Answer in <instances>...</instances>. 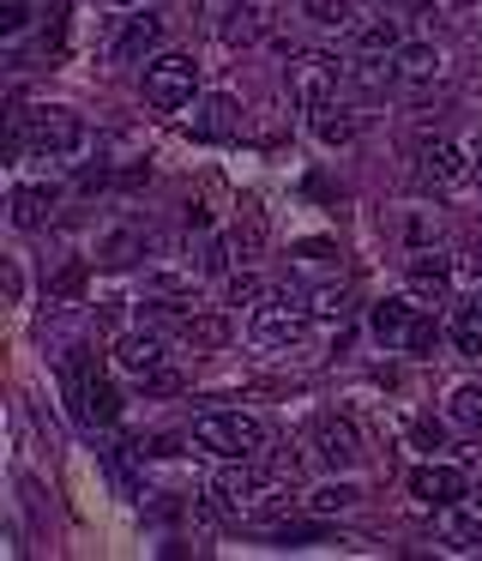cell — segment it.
I'll list each match as a JSON object with an SVG mask.
<instances>
[{
  "label": "cell",
  "mask_w": 482,
  "mask_h": 561,
  "mask_svg": "<svg viewBox=\"0 0 482 561\" xmlns=\"http://www.w3.org/2000/svg\"><path fill=\"white\" fill-rule=\"evenodd\" d=\"M193 447L211 459H253V453H265V423L248 411H205L193 423Z\"/></svg>",
  "instance_id": "6da1fadb"
},
{
  "label": "cell",
  "mask_w": 482,
  "mask_h": 561,
  "mask_svg": "<svg viewBox=\"0 0 482 561\" xmlns=\"http://www.w3.org/2000/svg\"><path fill=\"white\" fill-rule=\"evenodd\" d=\"M193 98H199V61L193 55H157L145 67V103L151 110L175 115V110H193Z\"/></svg>",
  "instance_id": "7a4b0ae2"
},
{
  "label": "cell",
  "mask_w": 482,
  "mask_h": 561,
  "mask_svg": "<svg viewBox=\"0 0 482 561\" xmlns=\"http://www.w3.org/2000/svg\"><path fill=\"white\" fill-rule=\"evenodd\" d=\"M24 146L36 158H79L84 151V122L72 110H36L31 127H24Z\"/></svg>",
  "instance_id": "3957f363"
},
{
  "label": "cell",
  "mask_w": 482,
  "mask_h": 561,
  "mask_svg": "<svg viewBox=\"0 0 482 561\" xmlns=\"http://www.w3.org/2000/svg\"><path fill=\"white\" fill-rule=\"evenodd\" d=\"M301 332H308V308H301L296 296H277V302H260V308H253L248 339L260 344V351H284V344L301 339Z\"/></svg>",
  "instance_id": "277c9868"
},
{
  "label": "cell",
  "mask_w": 482,
  "mask_h": 561,
  "mask_svg": "<svg viewBox=\"0 0 482 561\" xmlns=\"http://www.w3.org/2000/svg\"><path fill=\"white\" fill-rule=\"evenodd\" d=\"M464 175H470L464 146H452V139H422L416 146V182L422 187H458Z\"/></svg>",
  "instance_id": "5b68a950"
},
{
  "label": "cell",
  "mask_w": 482,
  "mask_h": 561,
  "mask_svg": "<svg viewBox=\"0 0 482 561\" xmlns=\"http://www.w3.org/2000/svg\"><path fill=\"white\" fill-rule=\"evenodd\" d=\"M296 103L308 115H320L337 103V61L332 55H301L296 61Z\"/></svg>",
  "instance_id": "8992f818"
},
{
  "label": "cell",
  "mask_w": 482,
  "mask_h": 561,
  "mask_svg": "<svg viewBox=\"0 0 482 561\" xmlns=\"http://www.w3.org/2000/svg\"><path fill=\"white\" fill-rule=\"evenodd\" d=\"M410 495H416L422 507H458V501L470 495V483H464L458 465H416V471H410Z\"/></svg>",
  "instance_id": "52a82bcc"
},
{
  "label": "cell",
  "mask_w": 482,
  "mask_h": 561,
  "mask_svg": "<svg viewBox=\"0 0 482 561\" xmlns=\"http://www.w3.org/2000/svg\"><path fill=\"white\" fill-rule=\"evenodd\" d=\"M313 453H320V465H332V471H356L362 465V435L349 416H325L320 428H313Z\"/></svg>",
  "instance_id": "ba28073f"
},
{
  "label": "cell",
  "mask_w": 482,
  "mask_h": 561,
  "mask_svg": "<svg viewBox=\"0 0 482 561\" xmlns=\"http://www.w3.org/2000/svg\"><path fill=\"white\" fill-rule=\"evenodd\" d=\"M241 127V103L229 91H205L193 98V139H229Z\"/></svg>",
  "instance_id": "9c48e42d"
},
{
  "label": "cell",
  "mask_w": 482,
  "mask_h": 561,
  "mask_svg": "<svg viewBox=\"0 0 482 561\" xmlns=\"http://www.w3.org/2000/svg\"><path fill=\"white\" fill-rule=\"evenodd\" d=\"M108 356H115V368H120V375H133V380H145V375H151V368H163V339H157V332H120V339H115V351H108Z\"/></svg>",
  "instance_id": "30bf717a"
},
{
  "label": "cell",
  "mask_w": 482,
  "mask_h": 561,
  "mask_svg": "<svg viewBox=\"0 0 482 561\" xmlns=\"http://www.w3.org/2000/svg\"><path fill=\"white\" fill-rule=\"evenodd\" d=\"M416 332H422V314L410 302H374V339H380L386 351H404L410 356Z\"/></svg>",
  "instance_id": "8fae6325"
},
{
  "label": "cell",
  "mask_w": 482,
  "mask_h": 561,
  "mask_svg": "<svg viewBox=\"0 0 482 561\" xmlns=\"http://www.w3.org/2000/svg\"><path fill=\"white\" fill-rule=\"evenodd\" d=\"M253 489H260V477L248 471V459H223V471L211 477V501H217L223 513H248Z\"/></svg>",
  "instance_id": "7c38bea8"
},
{
  "label": "cell",
  "mask_w": 482,
  "mask_h": 561,
  "mask_svg": "<svg viewBox=\"0 0 482 561\" xmlns=\"http://www.w3.org/2000/svg\"><path fill=\"white\" fill-rule=\"evenodd\" d=\"M55 206H60V187L24 182L19 194H12V224H19V230H43V224L55 218Z\"/></svg>",
  "instance_id": "4fadbf2b"
},
{
  "label": "cell",
  "mask_w": 482,
  "mask_h": 561,
  "mask_svg": "<svg viewBox=\"0 0 482 561\" xmlns=\"http://www.w3.org/2000/svg\"><path fill=\"white\" fill-rule=\"evenodd\" d=\"M398 79H404V85H434V79L446 73V55L434 49V43H398Z\"/></svg>",
  "instance_id": "5bb4252c"
},
{
  "label": "cell",
  "mask_w": 482,
  "mask_h": 561,
  "mask_svg": "<svg viewBox=\"0 0 482 561\" xmlns=\"http://www.w3.org/2000/svg\"><path fill=\"white\" fill-rule=\"evenodd\" d=\"M349 43H356V55H398L404 31H398L392 13H374V19H356V25H349Z\"/></svg>",
  "instance_id": "9a60e30c"
},
{
  "label": "cell",
  "mask_w": 482,
  "mask_h": 561,
  "mask_svg": "<svg viewBox=\"0 0 482 561\" xmlns=\"http://www.w3.org/2000/svg\"><path fill=\"white\" fill-rule=\"evenodd\" d=\"M157 37H163V19L157 13H133L127 25H120V37H115V61H139V55H151L157 49Z\"/></svg>",
  "instance_id": "2e32d148"
},
{
  "label": "cell",
  "mask_w": 482,
  "mask_h": 561,
  "mask_svg": "<svg viewBox=\"0 0 482 561\" xmlns=\"http://www.w3.org/2000/svg\"><path fill=\"white\" fill-rule=\"evenodd\" d=\"M446 543L452 549H477L482 543V501H458V507H446Z\"/></svg>",
  "instance_id": "e0dca14e"
},
{
  "label": "cell",
  "mask_w": 482,
  "mask_h": 561,
  "mask_svg": "<svg viewBox=\"0 0 482 561\" xmlns=\"http://www.w3.org/2000/svg\"><path fill=\"white\" fill-rule=\"evenodd\" d=\"M452 351L458 356H482V296L458 302V314H452Z\"/></svg>",
  "instance_id": "ac0fdd59"
},
{
  "label": "cell",
  "mask_w": 482,
  "mask_h": 561,
  "mask_svg": "<svg viewBox=\"0 0 482 561\" xmlns=\"http://www.w3.org/2000/svg\"><path fill=\"white\" fill-rule=\"evenodd\" d=\"M181 344H187V351H223V344H229V320L223 314L181 320Z\"/></svg>",
  "instance_id": "d6986e66"
},
{
  "label": "cell",
  "mask_w": 482,
  "mask_h": 561,
  "mask_svg": "<svg viewBox=\"0 0 482 561\" xmlns=\"http://www.w3.org/2000/svg\"><path fill=\"white\" fill-rule=\"evenodd\" d=\"M139 254H145V230H133V224H120V230H108L103 242H96V260H103V266H133Z\"/></svg>",
  "instance_id": "ffe728a7"
},
{
  "label": "cell",
  "mask_w": 482,
  "mask_h": 561,
  "mask_svg": "<svg viewBox=\"0 0 482 561\" xmlns=\"http://www.w3.org/2000/svg\"><path fill=\"white\" fill-rule=\"evenodd\" d=\"M308 122H313V134H320V146H349V139L362 134V122L349 110H337V103L320 110V115H308Z\"/></svg>",
  "instance_id": "44dd1931"
},
{
  "label": "cell",
  "mask_w": 482,
  "mask_h": 561,
  "mask_svg": "<svg viewBox=\"0 0 482 561\" xmlns=\"http://www.w3.org/2000/svg\"><path fill=\"white\" fill-rule=\"evenodd\" d=\"M229 242H236V254H241V260L260 254V248H265V211H260V206H241L236 236H229Z\"/></svg>",
  "instance_id": "7402d4cb"
},
{
  "label": "cell",
  "mask_w": 482,
  "mask_h": 561,
  "mask_svg": "<svg viewBox=\"0 0 482 561\" xmlns=\"http://www.w3.org/2000/svg\"><path fill=\"white\" fill-rule=\"evenodd\" d=\"M362 501V489L356 483H320V489H308V513H344V507H356Z\"/></svg>",
  "instance_id": "603a6c76"
},
{
  "label": "cell",
  "mask_w": 482,
  "mask_h": 561,
  "mask_svg": "<svg viewBox=\"0 0 482 561\" xmlns=\"http://www.w3.org/2000/svg\"><path fill=\"white\" fill-rule=\"evenodd\" d=\"M284 513H289V489H284V477H277V483L253 489V501H248V513H241V519H284Z\"/></svg>",
  "instance_id": "cb8c5ba5"
},
{
  "label": "cell",
  "mask_w": 482,
  "mask_h": 561,
  "mask_svg": "<svg viewBox=\"0 0 482 561\" xmlns=\"http://www.w3.org/2000/svg\"><path fill=\"white\" fill-rule=\"evenodd\" d=\"M301 13H308L320 31H349L356 25V7H349V0H301Z\"/></svg>",
  "instance_id": "d4e9b609"
},
{
  "label": "cell",
  "mask_w": 482,
  "mask_h": 561,
  "mask_svg": "<svg viewBox=\"0 0 482 561\" xmlns=\"http://www.w3.org/2000/svg\"><path fill=\"white\" fill-rule=\"evenodd\" d=\"M446 416H452L458 428H482V387H458L452 404H446Z\"/></svg>",
  "instance_id": "484cf974"
},
{
  "label": "cell",
  "mask_w": 482,
  "mask_h": 561,
  "mask_svg": "<svg viewBox=\"0 0 482 561\" xmlns=\"http://www.w3.org/2000/svg\"><path fill=\"white\" fill-rule=\"evenodd\" d=\"M265 278L260 272H229V308H260Z\"/></svg>",
  "instance_id": "4316f807"
},
{
  "label": "cell",
  "mask_w": 482,
  "mask_h": 561,
  "mask_svg": "<svg viewBox=\"0 0 482 561\" xmlns=\"http://www.w3.org/2000/svg\"><path fill=\"white\" fill-rule=\"evenodd\" d=\"M446 272H452V260H446V254H416L410 278H416V290H428V284L440 290V284H446Z\"/></svg>",
  "instance_id": "83f0119b"
},
{
  "label": "cell",
  "mask_w": 482,
  "mask_h": 561,
  "mask_svg": "<svg viewBox=\"0 0 482 561\" xmlns=\"http://www.w3.org/2000/svg\"><path fill=\"white\" fill-rule=\"evenodd\" d=\"M151 296H193V272H145Z\"/></svg>",
  "instance_id": "f1b7e54d"
},
{
  "label": "cell",
  "mask_w": 482,
  "mask_h": 561,
  "mask_svg": "<svg viewBox=\"0 0 482 561\" xmlns=\"http://www.w3.org/2000/svg\"><path fill=\"white\" fill-rule=\"evenodd\" d=\"M313 314H320V320H344L349 314V290H320V296H313Z\"/></svg>",
  "instance_id": "f546056e"
},
{
  "label": "cell",
  "mask_w": 482,
  "mask_h": 561,
  "mask_svg": "<svg viewBox=\"0 0 482 561\" xmlns=\"http://www.w3.org/2000/svg\"><path fill=\"white\" fill-rule=\"evenodd\" d=\"M229 248H236V242H217V236L205 242V260H199V266L211 272V278H217V272H229Z\"/></svg>",
  "instance_id": "4dcf8cb0"
},
{
  "label": "cell",
  "mask_w": 482,
  "mask_h": 561,
  "mask_svg": "<svg viewBox=\"0 0 482 561\" xmlns=\"http://www.w3.org/2000/svg\"><path fill=\"white\" fill-rule=\"evenodd\" d=\"M308 537H320V525H289V519L277 525V543H284V549L289 543H308Z\"/></svg>",
  "instance_id": "1f68e13d"
},
{
  "label": "cell",
  "mask_w": 482,
  "mask_h": 561,
  "mask_svg": "<svg viewBox=\"0 0 482 561\" xmlns=\"http://www.w3.org/2000/svg\"><path fill=\"white\" fill-rule=\"evenodd\" d=\"M79 284H84V266H67L55 278V296H79Z\"/></svg>",
  "instance_id": "d6a6232c"
},
{
  "label": "cell",
  "mask_w": 482,
  "mask_h": 561,
  "mask_svg": "<svg viewBox=\"0 0 482 561\" xmlns=\"http://www.w3.org/2000/svg\"><path fill=\"white\" fill-rule=\"evenodd\" d=\"M410 435H416V440H422V447H428V453L440 447V428H434V423H410Z\"/></svg>",
  "instance_id": "836d02e7"
},
{
  "label": "cell",
  "mask_w": 482,
  "mask_h": 561,
  "mask_svg": "<svg viewBox=\"0 0 482 561\" xmlns=\"http://www.w3.org/2000/svg\"><path fill=\"white\" fill-rule=\"evenodd\" d=\"M0 25H7V37H19V31H24V7H7V19H0Z\"/></svg>",
  "instance_id": "e575fe53"
},
{
  "label": "cell",
  "mask_w": 482,
  "mask_h": 561,
  "mask_svg": "<svg viewBox=\"0 0 482 561\" xmlns=\"http://www.w3.org/2000/svg\"><path fill=\"white\" fill-rule=\"evenodd\" d=\"M187 230H211V211H205V206H187Z\"/></svg>",
  "instance_id": "d590c367"
},
{
  "label": "cell",
  "mask_w": 482,
  "mask_h": 561,
  "mask_svg": "<svg viewBox=\"0 0 482 561\" xmlns=\"http://www.w3.org/2000/svg\"><path fill=\"white\" fill-rule=\"evenodd\" d=\"M470 175H477V182H482V139H477V146H470Z\"/></svg>",
  "instance_id": "8d00e7d4"
},
{
  "label": "cell",
  "mask_w": 482,
  "mask_h": 561,
  "mask_svg": "<svg viewBox=\"0 0 482 561\" xmlns=\"http://www.w3.org/2000/svg\"><path fill=\"white\" fill-rule=\"evenodd\" d=\"M470 272H477V278H482V248H470Z\"/></svg>",
  "instance_id": "74e56055"
},
{
  "label": "cell",
  "mask_w": 482,
  "mask_h": 561,
  "mask_svg": "<svg viewBox=\"0 0 482 561\" xmlns=\"http://www.w3.org/2000/svg\"><path fill=\"white\" fill-rule=\"evenodd\" d=\"M374 7H410V0H374Z\"/></svg>",
  "instance_id": "f35d334b"
}]
</instances>
